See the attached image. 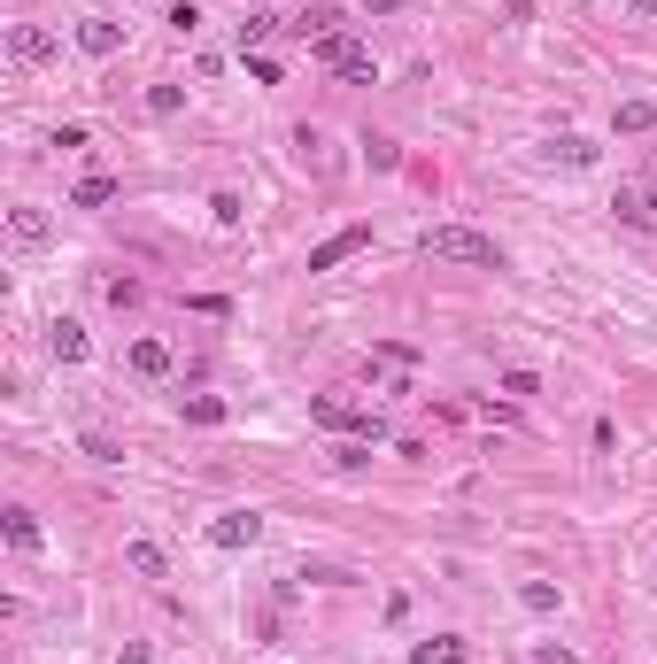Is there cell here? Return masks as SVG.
I'll list each match as a JSON object with an SVG mask.
<instances>
[{
    "label": "cell",
    "mask_w": 657,
    "mask_h": 664,
    "mask_svg": "<svg viewBox=\"0 0 657 664\" xmlns=\"http://www.w3.org/2000/svg\"><path fill=\"white\" fill-rule=\"evenodd\" d=\"M309 418H317L325 433H356V441H387V418H379V409H356V402H341V394H317V402H309Z\"/></svg>",
    "instance_id": "obj_2"
},
{
    "label": "cell",
    "mask_w": 657,
    "mask_h": 664,
    "mask_svg": "<svg viewBox=\"0 0 657 664\" xmlns=\"http://www.w3.org/2000/svg\"><path fill=\"white\" fill-rule=\"evenodd\" d=\"M9 232H16V247H39L54 224H47V209H16V217H9Z\"/></svg>",
    "instance_id": "obj_13"
},
{
    "label": "cell",
    "mask_w": 657,
    "mask_h": 664,
    "mask_svg": "<svg viewBox=\"0 0 657 664\" xmlns=\"http://www.w3.org/2000/svg\"><path fill=\"white\" fill-rule=\"evenodd\" d=\"M117 664H147V649H139V641H124V649H117Z\"/></svg>",
    "instance_id": "obj_23"
},
{
    "label": "cell",
    "mask_w": 657,
    "mask_h": 664,
    "mask_svg": "<svg viewBox=\"0 0 657 664\" xmlns=\"http://www.w3.org/2000/svg\"><path fill=\"white\" fill-rule=\"evenodd\" d=\"M132 371L139 379H162V371H171V348H162V341H132Z\"/></svg>",
    "instance_id": "obj_12"
},
{
    "label": "cell",
    "mask_w": 657,
    "mask_h": 664,
    "mask_svg": "<svg viewBox=\"0 0 657 664\" xmlns=\"http://www.w3.org/2000/svg\"><path fill=\"white\" fill-rule=\"evenodd\" d=\"M186 418H194V426H224V402H217V394H186Z\"/></svg>",
    "instance_id": "obj_17"
},
{
    "label": "cell",
    "mask_w": 657,
    "mask_h": 664,
    "mask_svg": "<svg viewBox=\"0 0 657 664\" xmlns=\"http://www.w3.org/2000/svg\"><path fill=\"white\" fill-rule=\"evenodd\" d=\"M472 649L457 641V634H434V641H418V649H410V664H464Z\"/></svg>",
    "instance_id": "obj_9"
},
{
    "label": "cell",
    "mask_w": 657,
    "mask_h": 664,
    "mask_svg": "<svg viewBox=\"0 0 657 664\" xmlns=\"http://www.w3.org/2000/svg\"><path fill=\"white\" fill-rule=\"evenodd\" d=\"M619 132H657V101H619Z\"/></svg>",
    "instance_id": "obj_15"
},
{
    "label": "cell",
    "mask_w": 657,
    "mask_h": 664,
    "mask_svg": "<svg viewBox=\"0 0 657 664\" xmlns=\"http://www.w3.org/2000/svg\"><path fill=\"white\" fill-rule=\"evenodd\" d=\"M70 201H77V209H101V201H117V179H77Z\"/></svg>",
    "instance_id": "obj_16"
},
{
    "label": "cell",
    "mask_w": 657,
    "mask_h": 664,
    "mask_svg": "<svg viewBox=\"0 0 657 664\" xmlns=\"http://www.w3.org/2000/svg\"><path fill=\"white\" fill-rule=\"evenodd\" d=\"M256 541H264V518L256 511H224L209 526V549H256Z\"/></svg>",
    "instance_id": "obj_5"
},
{
    "label": "cell",
    "mask_w": 657,
    "mask_h": 664,
    "mask_svg": "<svg viewBox=\"0 0 657 664\" xmlns=\"http://www.w3.org/2000/svg\"><path fill=\"white\" fill-rule=\"evenodd\" d=\"M642 201H649V209H657V186H649V194H642Z\"/></svg>",
    "instance_id": "obj_25"
},
{
    "label": "cell",
    "mask_w": 657,
    "mask_h": 664,
    "mask_svg": "<svg viewBox=\"0 0 657 664\" xmlns=\"http://www.w3.org/2000/svg\"><path fill=\"white\" fill-rule=\"evenodd\" d=\"M519 603H526V611H557V588H549V579H526Z\"/></svg>",
    "instance_id": "obj_19"
},
{
    "label": "cell",
    "mask_w": 657,
    "mask_h": 664,
    "mask_svg": "<svg viewBox=\"0 0 657 664\" xmlns=\"http://www.w3.org/2000/svg\"><path fill=\"white\" fill-rule=\"evenodd\" d=\"M124 564H132L139 579H162V571H171V556H162V549H155L147 533H139V541H124Z\"/></svg>",
    "instance_id": "obj_8"
},
{
    "label": "cell",
    "mask_w": 657,
    "mask_h": 664,
    "mask_svg": "<svg viewBox=\"0 0 657 664\" xmlns=\"http://www.w3.org/2000/svg\"><path fill=\"white\" fill-rule=\"evenodd\" d=\"M77 47H86V54H117V47H124V24H109V16H86V24H77Z\"/></svg>",
    "instance_id": "obj_7"
},
{
    "label": "cell",
    "mask_w": 657,
    "mask_h": 664,
    "mask_svg": "<svg viewBox=\"0 0 657 664\" xmlns=\"http://www.w3.org/2000/svg\"><path fill=\"white\" fill-rule=\"evenodd\" d=\"M16 62H54V32H39V24H16Z\"/></svg>",
    "instance_id": "obj_10"
},
{
    "label": "cell",
    "mask_w": 657,
    "mask_h": 664,
    "mask_svg": "<svg viewBox=\"0 0 657 664\" xmlns=\"http://www.w3.org/2000/svg\"><path fill=\"white\" fill-rule=\"evenodd\" d=\"M549 155H557V162H572V171H581V162H596V147H588V139H557Z\"/></svg>",
    "instance_id": "obj_20"
},
{
    "label": "cell",
    "mask_w": 657,
    "mask_h": 664,
    "mask_svg": "<svg viewBox=\"0 0 657 664\" xmlns=\"http://www.w3.org/2000/svg\"><path fill=\"white\" fill-rule=\"evenodd\" d=\"M47 348H54L62 364H86V356H94V341H86V324H77V317H54V324H47Z\"/></svg>",
    "instance_id": "obj_6"
},
{
    "label": "cell",
    "mask_w": 657,
    "mask_h": 664,
    "mask_svg": "<svg viewBox=\"0 0 657 664\" xmlns=\"http://www.w3.org/2000/svg\"><path fill=\"white\" fill-rule=\"evenodd\" d=\"M626 9H634V16H649V9H657V0H626Z\"/></svg>",
    "instance_id": "obj_24"
},
{
    "label": "cell",
    "mask_w": 657,
    "mask_h": 664,
    "mask_svg": "<svg viewBox=\"0 0 657 664\" xmlns=\"http://www.w3.org/2000/svg\"><path fill=\"white\" fill-rule=\"evenodd\" d=\"M294 32H302V39H333V32H349V16H341V9H325V0H317L309 16H294Z\"/></svg>",
    "instance_id": "obj_11"
},
{
    "label": "cell",
    "mask_w": 657,
    "mask_h": 664,
    "mask_svg": "<svg viewBox=\"0 0 657 664\" xmlns=\"http://www.w3.org/2000/svg\"><path fill=\"white\" fill-rule=\"evenodd\" d=\"M418 247H426L434 263H472V271H503V247L487 239V232H472V224H434V232H426Z\"/></svg>",
    "instance_id": "obj_1"
},
{
    "label": "cell",
    "mask_w": 657,
    "mask_h": 664,
    "mask_svg": "<svg viewBox=\"0 0 657 664\" xmlns=\"http://www.w3.org/2000/svg\"><path fill=\"white\" fill-rule=\"evenodd\" d=\"M279 32V16H248V24H240V54H248V47H264Z\"/></svg>",
    "instance_id": "obj_18"
},
{
    "label": "cell",
    "mask_w": 657,
    "mask_h": 664,
    "mask_svg": "<svg viewBox=\"0 0 657 664\" xmlns=\"http://www.w3.org/2000/svg\"><path fill=\"white\" fill-rule=\"evenodd\" d=\"M534 664H581V656H572L564 641H542V649H534Z\"/></svg>",
    "instance_id": "obj_22"
},
{
    "label": "cell",
    "mask_w": 657,
    "mask_h": 664,
    "mask_svg": "<svg viewBox=\"0 0 657 664\" xmlns=\"http://www.w3.org/2000/svg\"><path fill=\"white\" fill-rule=\"evenodd\" d=\"M179 101H186L179 86H155V94H147V109H155V116H179Z\"/></svg>",
    "instance_id": "obj_21"
},
{
    "label": "cell",
    "mask_w": 657,
    "mask_h": 664,
    "mask_svg": "<svg viewBox=\"0 0 657 664\" xmlns=\"http://www.w3.org/2000/svg\"><path fill=\"white\" fill-rule=\"evenodd\" d=\"M364 247H372V224H341L333 239H317V247H309V271H341L349 256H364Z\"/></svg>",
    "instance_id": "obj_4"
},
{
    "label": "cell",
    "mask_w": 657,
    "mask_h": 664,
    "mask_svg": "<svg viewBox=\"0 0 657 664\" xmlns=\"http://www.w3.org/2000/svg\"><path fill=\"white\" fill-rule=\"evenodd\" d=\"M317 62L333 70V77H364V86H372V47H364L356 32H333V39H317Z\"/></svg>",
    "instance_id": "obj_3"
},
{
    "label": "cell",
    "mask_w": 657,
    "mask_h": 664,
    "mask_svg": "<svg viewBox=\"0 0 657 664\" xmlns=\"http://www.w3.org/2000/svg\"><path fill=\"white\" fill-rule=\"evenodd\" d=\"M0 526H9V541H16L24 556L39 549V518H32V511H0Z\"/></svg>",
    "instance_id": "obj_14"
}]
</instances>
